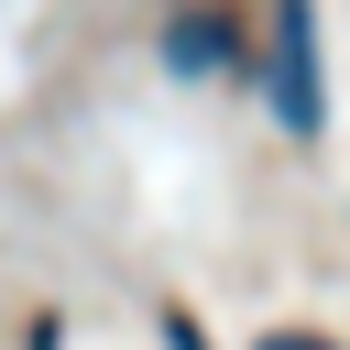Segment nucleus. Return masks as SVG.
Masks as SVG:
<instances>
[{"instance_id":"obj_1","label":"nucleus","mask_w":350,"mask_h":350,"mask_svg":"<svg viewBox=\"0 0 350 350\" xmlns=\"http://www.w3.org/2000/svg\"><path fill=\"white\" fill-rule=\"evenodd\" d=\"M262 98L295 142L328 131V55H317V0H273L262 22Z\"/></svg>"},{"instance_id":"obj_2","label":"nucleus","mask_w":350,"mask_h":350,"mask_svg":"<svg viewBox=\"0 0 350 350\" xmlns=\"http://www.w3.org/2000/svg\"><path fill=\"white\" fill-rule=\"evenodd\" d=\"M164 66H175V77H219V66H230V22H219V11L164 22Z\"/></svg>"},{"instance_id":"obj_3","label":"nucleus","mask_w":350,"mask_h":350,"mask_svg":"<svg viewBox=\"0 0 350 350\" xmlns=\"http://www.w3.org/2000/svg\"><path fill=\"white\" fill-rule=\"evenodd\" d=\"M252 350H339V339H317V328H262Z\"/></svg>"}]
</instances>
